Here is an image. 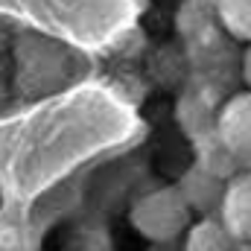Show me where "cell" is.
Listing matches in <instances>:
<instances>
[{
    "label": "cell",
    "instance_id": "obj_14",
    "mask_svg": "<svg viewBox=\"0 0 251 251\" xmlns=\"http://www.w3.org/2000/svg\"><path fill=\"white\" fill-rule=\"evenodd\" d=\"M6 100H9V82H6V79H3V73H0V111H3Z\"/></svg>",
    "mask_w": 251,
    "mask_h": 251
},
{
    "label": "cell",
    "instance_id": "obj_11",
    "mask_svg": "<svg viewBox=\"0 0 251 251\" xmlns=\"http://www.w3.org/2000/svg\"><path fill=\"white\" fill-rule=\"evenodd\" d=\"M176 24H178V32L187 41H193V38H199V35H204V32H210V29L219 26L216 6H210L204 0H184L181 9H178V15H176Z\"/></svg>",
    "mask_w": 251,
    "mask_h": 251
},
{
    "label": "cell",
    "instance_id": "obj_3",
    "mask_svg": "<svg viewBox=\"0 0 251 251\" xmlns=\"http://www.w3.org/2000/svg\"><path fill=\"white\" fill-rule=\"evenodd\" d=\"M216 134L234 155L240 170H251V94H231L216 117Z\"/></svg>",
    "mask_w": 251,
    "mask_h": 251
},
{
    "label": "cell",
    "instance_id": "obj_16",
    "mask_svg": "<svg viewBox=\"0 0 251 251\" xmlns=\"http://www.w3.org/2000/svg\"><path fill=\"white\" fill-rule=\"evenodd\" d=\"M204 3H210V6H216V0H204Z\"/></svg>",
    "mask_w": 251,
    "mask_h": 251
},
{
    "label": "cell",
    "instance_id": "obj_12",
    "mask_svg": "<svg viewBox=\"0 0 251 251\" xmlns=\"http://www.w3.org/2000/svg\"><path fill=\"white\" fill-rule=\"evenodd\" d=\"M240 79L246 82V88H249V94H251V44L240 56Z\"/></svg>",
    "mask_w": 251,
    "mask_h": 251
},
{
    "label": "cell",
    "instance_id": "obj_5",
    "mask_svg": "<svg viewBox=\"0 0 251 251\" xmlns=\"http://www.w3.org/2000/svg\"><path fill=\"white\" fill-rule=\"evenodd\" d=\"M237 246H251V170L237 173L222 196V207L216 216Z\"/></svg>",
    "mask_w": 251,
    "mask_h": 251
},
{
    "label": "cell",
    "instance_id": "obj_13",
    "mask_svg": "<svg viewBox=\"0 0 251 251\" xmlns=\"http://www.w3.org/2000/svg\"><path fill=\"white\" fill-rule=\"evenodd\" d=\"M6 50H9V29H6V24L0 21V59L6 56Z\"/></svg>",
    "mask_w": 251,
    "mask_h": 251
},
{
    "label": "cell",
    "instance_id": "obj_15",
    "mask_svg": "<svg viewBox=\"0 0 251 251\" xmlns=\"http://www.w3.org/2000/svg\"><path fill=\"white\" fill-rule=\"evenodd\" d=\"M237 251H251V246H237Z\"/></svg>",
    "mask_w": 251,
    "mask_h": 251
},
{
    "label": "cell",
    "instance_id": "obj_10",
    "mask_svg": "<svg viewBox=\"0 0 251 251\" xmlns=\"http://www.w3.org/2000/svg\"><path fill=\"white\" fill-rule=\"evenodd\" d=\"M216 21L231 41L251 44V0H216Z\"/></svg>",
    "mask_w": 251,
    "mask_h": 251
},
{
    "label": "cell",
    "instance_id": "obj_8",
    "mask_svg": "<svg viewBox=\"0 0 251 251\" xmlns=\"http://www.w3.org/2000/svg\"><path fill=\"white\" fill-rule=\"evenodd\" d=\"M0 251H38V231L21 210H0Z\"/></svg>",
    "mask_w": 251,
    "mask_h": 251
},
{
    "label": "cell",
    "instance_id": "obj_2",
    "mask_svg": "<svg viewBox=\"0 0 251 251\" xmlns=\"http://www.w3.org/2000/svg\"><path fill=\"white\" fill-rule=\"evenodd\" d=\"M18 64V85L26 94H44L62 85L67 76V56L53 41H44L38 35H21L15 47Z\"/></svg>",
    "mask_w": 251,
    "mask_h": 251
},
{
    "label": "cell",
    "instance_id": "obj_1",
    "mask_svg": "<svg viewBox=\"0 0 251 251\" xmlns=\"http://www.w3.org/2000/svg\"><path fill=\"white\" fill-rule=\"evenodd\" d=\"M128 219H131L134 231L143 240H149V243H173L190 228L193 213L181 201L176 187H158L143 193L131 204Z\"/></svg>",
    "mask_w": 251,
    "mask_h": 251
},
{
    "label": "cell",
    "instance_id": "obj_7",
    "mask_svg": "<svg viewBox=\"0 0 251 251\" xmlns=\"http://www.w3.org/2000/svg\"><path fill=\"white\" fill-rule=\"evenodd\" d=\"M193 164H196L199 170L210 173L213 178H222V181H231L237 173H243L240 164L234 161V155H231V152L225 149V143L219 140L216 128L193 140Z\"/></svg>",
    "mask_w": 251,
    "mask_h": 251
},
{
    "label": "cell",
    "instance_id": "obj_9",
    "mask_svg": "<svg viewBox=\"0 0 251 251\" xmlns=\"http://www.w3.org/2000/svg\"><path fill=\"white\" fill-rule=\"evenodd\" d=\"M184 251H237V243L219 219H199L187 228Z\"/></svg>",
    "mask_w": 251,
    "mask_h": 251
},
{
    "label": "cell",
    "instance_id": "obj_6",
    "mask_svg": "<svg viewBox=\"0 0 251 251\" xmlns=\"http://www.w3.org/2000/svg\"><path fill=\"white\" fill-rule=\"evenodd\" d=\"M225 184L222 178H213L210 173L199 170L196 164H190L187 170L181 173L178 178V196L181 201L187 204L190 213H196L199 219H216L219 216V207H222V196H225Z\"/></svg>",
    "mask_w": 251,
    "mask_h": 251
},
{
    "label": "cell",
    "instance_id": "obj_4",
    "mask_svg": "<svg viewBox=\"0 0 251 251\" xmlns=\"http://www.w3.org/2000/svg\"><path fill=\"white\" fill-rule=\"evenodd\" d=\"M225 100L228 97L222 91H216V88L193 79V85L181 94L178 108H176V117H178L181 131L187 134L190 140L213 131L216 128V117H219V108H222Z\"/></svg>",
    "mask_w": 251,
    "mask_h": 251
}]
</instances>
